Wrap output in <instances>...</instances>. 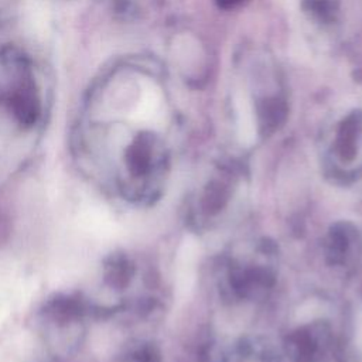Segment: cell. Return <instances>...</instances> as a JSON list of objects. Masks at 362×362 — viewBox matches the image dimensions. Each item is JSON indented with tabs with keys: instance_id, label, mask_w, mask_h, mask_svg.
I'll list each match as a JSON object with an SVG mask.
<instances>
[{
	"instance_id": "3",
	"label": "cell",
	"mask_w": 362,
	"mask_h": 362,
	"mask_svg": "<svg viewBox=\"0 0 362 362\" xmlns=\"http://www.w3.org/2000/svg\"><path fill=\"white\" fill-rule=\"evenodd\" d=\"M216 1H218L219 6H222V7H232V6L238 4V3H240L242 0H216Z\"/></svg>"
},
{
	"instance_id": "4",
	"label": "cell",
	"mask_w": 362,
	"mask_h": 362,
	"mask_svg": "<svg viewBox=\"0 0 362 362\" xmlns=\"http://www.w3.org/2000/svg\"><path fill=\"white\" fill-rule=\"evenodd\" d=\"M356 339H358V345L362 348V321L358 324V332H356Z\"/></svg>"
},
{
	"instance_id": "1",
	"label": "cell",
	"mask_w": 362,
	"mask_h": 362,
	"mask_svg": "<svg viewBox=\"0 0 362 362\" xmlns=\"http://www.w3.org/2000/svg\"><path fill=\"white\" fill-rule=\"evenodd\" d=\"M201 253V245L198 239L192 235L184 236L177 252L175 259V296L180 301L189 297L195 280H197V266Z\"/></svg>"
},
{
	"instance_id": "2",
	"label": "cell",
	"mask_w": 362,
	"mask_h": 362,
	"mask_svg": "<svg viewBox=\"0 0 362 362\" xmlns=\"http://www.w3.org/2000/svg\"><path fill=\"white\" fill-rule=\"evenodd\" d=\"M79 304L74 298L69 297H61L55 298L49 304V313L59 320H71L79 314Z\"/></svg>"
}]
</instances>
